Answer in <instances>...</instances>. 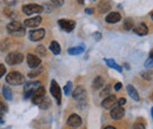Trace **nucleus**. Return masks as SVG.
<instances>
[{
    "label": "nucleus",
    "instance_id": "1",
    "mask_svg": "<svg viewBox=\"0 0 153 129\" xmlns=\"http://www.w3.org/2000/svg\"><path fill=\"white\" fill-rule=\"evenodd\" d=\"M7 32L12 35H16V37H24L25 35V28L22 26V24L19 21H12L10 22L7 26Z\"/></svg>",
    "mask_w": 153,
    "mask_h": 129
},
{
    "label": "nucleus",
    "instance_id": "2",
    "mask_svg": "<svg viewBox=\"0 0 153 129\" xmlns=\"http://www.w3.org/2000/svg\"><path fill=\"white\" fill-rule=\"evenodd\" d=\"M6 82L12 86H19L25 82V77L19 72H11L6 75Z\"/></svg>",
    "mask_w": 153,
    "mask_h": 129
},
{
    "label": "nucleus",
    "instance_id": "3",
    "mask_svg": "<svg viewBox=\"0 0 153 129\" xmlns=\"http://www.w3.org/2000/svg\"><path fill=\"white\" fill-rule=\"evenodd\" d=\"M21 10L26 15H32V14L41 13L44 11V7L38 4H27V5H24L21 7Z\"/></svg>",
    "mask_w": 153,
    "mask_h": 129
},
{
    "label": "nucleus",
    "instance_id": "4",
    "mask_svg": "<svg viewBox=\"0 0 153 129\" xmlns=\"http://www.w3.org/2000/svg\"><path fill=\"white\" fill-rule=\"evenodd\" d=\"M39 87H41V82H40V81H31V82H27V83L24 86L25 97H31L32 94L36 92Z\"/></svg>",
    "mask_w": 153,
    "mask_h": 129
},
{
    "label": "nucleus",
    "instance_id": "5",
    "mask_svg": "<svg viewBox=\"0 0 153 129\" xmlns=\"http://www.w3.org/2000/svg\"><path fill=\"white\" fill-rule=\"evenodd\" d=\"M24 60V55L19 52H12L6 56V63L10 66H14V65H19Z\"/></svg>",
    "mask_w": 153,
    "mask_h": 129
},
{
    "label": "nucleus",
    "instance_id": "6",
    "mask_svg": "<svg viewBox=\"0 0 153 129\" xmlns=\"http://www.w3.org/2000/svg\"><path fill=\"white\" fill-rule=\"evenodd\" d=\"M50 92L52 94V96L57 100L58 105H61V89L59 87L56 80H52L51 82V87H50Z\"/></svg>",
    "mask_w": 153,
    "mask_h": 129
},
{
    "label": "nucleus",
    "instance_id": "7",
    "mask_svg": "<svg viewBox=\"0 0 153 129\" xmlns=\"http://www.w3.org/2000/svg\"><path fill=\"white\" fill-rule=\"evenodd\" d=\"M58 24H59L60 28L62 31H65V32H72L74 29V27H76V21L68 20V19H60L58 21Z\"/></svg>",
    "mask_w": 153,
    "mask_h": 129
},
{
    "label": "nucleus",
    "instance_id": "8",
    "mask_svg": "<svg viewBox=\"0 0 153 129\" xmlns=\"http://www.w3.org/2000/svg\"><path fill=\"white\" fill-rule=\"evenodd\" d=\"M45 88L41 86V87H39L38 89L36 91V92L32 94V96H31V99H32V102L34 103V105H37L39 106L41 102H42V100L45 99Z\"/></svg>",
    "mask_w": 153,
    "mask_h": 129
},
{
    "label": "nucleus",
    "instance_id": "9",
    "mask_svg": "<svg viewBox=\"0 0 153 129\" xmlns=\"http://www.w3.org/2000/svg\"><path fill=\"white\" fill-rule=\"evenodd\" d=\"M72 96H73V99H74L76 101L82 103V102L86 100V91H85V88L81 87V86L76 87V89L72 93Z\"/></svg>",
    "mask_w": 153,
    "mask_h": 129
},
{
    "label": "nucleus",
    "instance_id": "10",
    "mask_svg": "<svg viewBox=\"0 0 153 129\" xmlns=\"http://www.w3.org/2000/svg\"><path fill=\"white\" fill-rule=\"evenodd\" d=\"M117 105H118V100H117V97H115L114 95H108V96L105 97V99L102 100V102H101V106H102V108H105V109H112Z\"/></svg>",
    "mask_w": 153,
    "mask_h": 129
},
{
    "label": "nucleus",
    "instance_id": "11",
    "mask_svg": "<svg viewBox=\"0 0 153 129\" xmlns=\"http://www.w3.org/2000/svg\"><path fill=\"white\" fill-rule=\"evenodd\" d=\"M45 29L44 28H38V29H33L30 32L28 37H30V40L31 41H40L45 38Z\"/></svg>",
    "mask_w": 153,
    "mask_h": 129
},
{
    "label": "nucleus",
    "instance_id": "12",
    "mask_svg": "<svg viewBox=\"0 0 153 129\" xmlns=\"http://www.w3.org/2000/svg\"><path fill=\"white\" fill-rule=\"evenodd\" d=\"M41 65V59L34 54H27V66L31 68H38Z\"/></svg>",
    "mask_w": 153,
    "mask_h": 129
},
{
    "label": "nucleus",
    "instance_id": "13",
    "mask_svg": "<svg viewBox=\"0 0 153 129\" xmlns=\"http://www.w3.org/2000/svg\"><path fill=\"white\" fill-rule=\"evenodd\" d=\"M67 125H68L70 127H72V128H78V127H80V126L82 125V120H81V117H80L79 115L72 114V115L67 119Z\"/></svg>",
    "mask_w": 153,
    "mask_h": 129
},
{
    "label": "nucleus",
    "instance_id": "14",
    "mask_svg": "<svg viewBox=\"0 0 153 129\" xmlns=\"http://www.w3.org/2000/svg\"><path fill=\"white\" fill-rule=\"evenodd\" d=\"M111 117L113 120H120L123 119V116L125 115V109L123 108V106H118V107H113L111 109V113H110Z\"/></svg>",
    "mask_w": 153,
    "mask_h": 129
},
{
    "label": "nucleus",
    "instance_id": "15",
    "mask_svg": "<svg viewBox=\"0 0 153 129\" xmlns=\"http://www.w3.org/2000/svg\"><path fill=\"white\" fill-rule=\"evenodd\" d=\"M41 21H42L41 17H33V18L26 19L24 25L26 27H28V28H34V27H38L39 25L41 24Z\"/></svg>",
    "mask_w": 153,
    "mask_h": 129
},
{
    "label": "nucleus",
    "instance_id": "16",
    "mask_svg": "<svg viewBox=\"0 0 153 129\" xmlns=\"http://www.w3.org/2000/svg\"><path fill=\"white\" fill-rule=\"evenodd\" d=\"M133 31L134 33H137L138 35H146L147 33H149V28H147V26L145 25V24H138L137 26H134L133 27Z\"/></svg>",
    "mask_w": 153,
    "mask_h": 129
},
{
    "label": "nucleus",
    "instance_id": "17",
    "mask_svg": "<svg viewBox=\"0 0 153 129\" xmlns=\"http://www.w3.org/2000/svg\"><path fill=\"white\" fill-rule=\"evenodd\" d=\"M98 10H99V13H106L111 10V2L108 0H101L99 4H98Z\"/></svg>",
    "mask_w": 153,
    "mask_h": 129
},
{
    "label": "nucleus",
    "instance_id": "18",
    "mask_svg": "<svg viewBox=\"0 0 153 129\" xmlns=\"http://www.w3.org/2000/svg\"><path fill=\"white\" fill-rule=\"evenodd\" d=\"M120 19H121V15L118 13V12H112V13H110L107 17H106V22H108V24H117V22H119L120 21Z\"/></svg>",
    "mask_w": 153,
    "mask_h": 129
},
{
    "label": "nucleus",
    "instance_id": "19",
    "mask_svg": "<svg viewBox=\"0 0 153 129\" xmlns=\"http://www.w3.org/2000/svg\"><path fill=\"white\" fill-rule=\"evenodd\" d=\"M126 91H127V94L131 96L132 100H134V101H139V100H140L139 94H138V91L134 88L132 85H128V86L126 87Z\"/></svg>",
    "mask_w": 153,
    "mask_h": 129
},
{
    "label": "nucleus",
    "instance_id": "20",
    "mask_svg": "<svg viewBox=\"0 0 153 129\" xmlns=\"http://www.w3.org/2000/svg\"><path fill=\"white\" fill-rule=\"evenodd\" d=\"M104 83H105L104 77L97 76L96 79L93 80V82H92V88H93V89H100V88L104 87Z\"/></svg>",
    "mask_w": 153,
    "mask_h": 129
},
{
    "label": "nucleus",
    "instance_id": "21",
    "mask_svg": "<svg viewBox=\"0 0 153 129\" xmlns=\"http://www.w3.org/2000/svg\"><path fill=\"white\" fill-rule=\"evenodd\" d=\"M50 49H51V52H52L54 55H59L60 52H61V47H60L59 42H57V41H52V42H51Z\"/></svg>",
    "mask_w": 153,
    "mask_h": 129
},
{
    "label": "nucleus",
    "instance_id": "22",
    "mask_svg": "<svg viewBox=\"0 0 153 129\" xmlns=\"http://www.w3.org/2000/svg\"><path fill=\"white\" fill-rule=\"evenodd\" d=\"M105 62H106V65H107L108 67L114 68L115 71H118V72H123V67H121V66H119L114 60H112V59H106V60H105Z\"/></svg>",
    "mask_w": 153,
    "mask_h": 129
},
{
    "label": "nucleus",
    "instance_id": "23",
    "mask_svg": "<svg viewBox=\"0 0 153 129\" xmlns=\"http://www.w3.org/2000/svg\"><path fill=\"white\" fill-rule=\"evenodd\" d=\"M2 96L5 97V100L7 101H11L13 99V95H12V91L10 89L8 86H4L2 87Z\"/></svg>",
    "mask_w": 153,
    "mask_h": 129
},
{
    "label": "nucleus",
    "instance_id": "24",
    "mask_svg": "<svg viewBox=\"0 0 153 129\" xmlns=\"http://www.w3.org/2000/svg\"><path fill=\"white\" fill-rule=\"evenodd\" d=\"M84 51H85V48L82 46H79V47H72V48H70L67 51V53L70 55H78V54H81Z\"/></svg>",
    "mask_w": 153,
    "mask_h": 129
},
{
    "label": "nucleus",
    "instance_id": "25",
    "mask_svg": "<svg viewBox=\"0 0 153 129\" xmlns=\"http://www.w3.org/2000/svg\"><path fill=\"white\" fill-rule=\"evenodd\" d=\"M133 27H134L133 20L130 18L125 19V21H124V28L127 29V31H131V29H133Z\"/></svg>",
    "mask_w": 153,
    "mask_h": 129
},
{
    "label": "nucleus",
    "instance_id": "26",
    "mask_svg": "<svg viewBox=\"0 0 153 129\" xmlns=\"http://www.w3.org/2000/svg\"><path fill=\"white\" fill-rule=\"evenodd\" d=\"M36 52L38 53V56H47V49L42 45H40L36 48Z\"/></svg>",
    "mask_w": 153,
    "mask_h": 129
},
{
    "label": "nucleus",
    "instance_id": "27",
    "mask_svg": "<svg viewBox=\"0 0 153 129\" xmlns=\"http://www.w3.org/2000/svg\"><path fill=\"white\" fill-rule=\"evenodd\" d=\"M72 88H73V83H72L71 81H68V82L66 83V86L64 87V93H65V95H70V94L72 93Z\"/></svg>",
    "mask_w": 153,
    "mask_h": 129
},
{
    "label": "nucleus",
    "instance_id": "28",
    "mask_svg": "<svg viewBox=\"0 0 153 129\" xmlns=\"http://www.w3.org/2000/svg\"><path fill=\"white\" fill-rule=\"evenodd\" d=\"M50 106H51V102H50V100H47V99H44L42 102L39 105V107H40L41 109H46V108H48Z\"/></svg>",
    "mask_w": 153,
    "mask_h": 129
},
{
    "label": "nucleus",
    "instance_id": "29",
    "mask_svg": "<svg viewBox=\"0 0 153 129\" xmlns=\"http://www.w3.org/2000/svg\"><path fill=\"white\" fill-rule=\"evenodd\" d=\"M110 94H111V86H110V85H108V86H106V87L102 89V92L100 93V95H101L102 97H104V96H105V97H107Z\"/></svg>",
    "mask_w": 153,
    "mask_h": 129
},
{
    "label": "nucleus",
    "instance_id": "30",
    "mask_svg": "<svg viewBox=\"0 0 153 129\" xmlns=\"http://www.w3.org/2000/svg\"><path fill=\"white\" fill-rule=\"evenodd\" d=\"M145 66H146V67H153V51L150 53V57H149V60L145 62Z\"/></svg>",
    "mask_w": 153,
    "mask_h": 129
},
{
    "label": "nucleus",
    "instance_id": "31",
    "mask_svg": "<svg viewBox=\"0 0 153 129\" xmlns=\"http://www.w3.org/2000/svg\"><path fill=\"white\" fill-rule=\"evenodd\" d=\"M7 105L4 103V102H0V115H4L6 111H7Z\"/></svg>",
    "mask_w": 153,
    "mask_h": 129
},
{
    "label": "nucleus",
    "instance_id": "32",
    "mask_svg": "<svg viewBox=\"0 0 153 129\" xmlns=\"http://www.w3.org/2000/svg\"><path fill=\"white\" fill-rule=\"evenodd\" d=\"M5 74H6V67H5L4 65H1V63H0V79H1Z\"/></svg>",
    "mask_w": 153,
    "mask_h": 129
},
{
    "label": "nucleus",
    "instance_id": "33",
    "mask_svg": "<svg viewBox=\"0 0 153 129\" xmlns=\"http://www.w3.org/2000/svg\"><path fill=\"white\" fill-rule=\"evenodd\" d=\"M64 1L65 0H51V2L53 5H56V6H62L64 5Z\"/></svg>",
    "mask_w": 153,
    "mask_h": 129
},
{
    "label": "nucleus",
    "instance_id": "34",
    "mask_svg": "<svg viewBox=\"0 0 153 129\" xmlns=\"http://www.w3.org/2000/svg\"><path fill=\"white\" fill-rule=\"evenodd\" d=\"M132 129H145V126H144L143 123L137 122V123H134V126L132 127Z\"/></svg>",
    "mask_w": 153,
    "mask_h": 129
},
{
    "label": "nucleus",
    "instance_id": "35",
    "mask_svg": "<svg viewBox=\"0 0 153 129\" xmlns=\"http://www.w3.org/2000/svg\"><path fill=\"white\" fill-rule=\"evenodd\" d=\"M125 103H126V99H125V97H120V99L118 100V105H119V106H124Z\"/></svg>",
    "mask_w": 153,
    "mask_h": 129
},
{
    "label": "nucleus",
    "instance_id": "36",
    "mask_svg": "<svg viewBox=\"0 0 153 129\" xmlns=\"http://www.w3.org/2000/svg\"><path fill=\"white\" fill-rule=\"evenodd\" d=\"M40 72H41V71H38V72H37V71H36V72H31V73L28 74V76H30V77H34V76H38L39 74H40Z\"/></svg>",
    "mask_w": 153,
    "mask_h": 129
},
{
    "label": "nucleus",
    "instance_id": "37",
    "mask_svg": "<svg viewBox=\"0 0 153 129\" xmlns=\"http://www.w3.org/2000/svg\"><path fill=\"white\" fill-rule=\"evenodd\" d=\"M121 86H123V85H121L120 82H118V83H115V86H114V91H115V92H118V91H119V89L121 88Z\"/></svg>",
    "mask_w": 153,
    "mask_h": 129
},
{
    "label": "nucleus",
    "instance_id": "38",
    "mask_svg": "<svg viewBox=\"0 0 153 129\" xmlns=\"http://www.w3.org/2000/svg\"><path fill=\"white\" fill-rule=\"evenodd\" d=\"M93 37H96L97 40H100V37H101V34H100V33H94V34H93Z\"/></svg>",
    "mask_w": 153,
    "mask_h": 129
},
{
    "label": "nucleus",
    "instance_id": "39",
    "mask_svg": "<svg viewBox=\"0 0 153 129\" xmlns=\"http://www.w3.org/2000/svg\"><path fill=\"white\" fill-rule=\"evenodd\" d=\"M86 13H88V14H91V13H92V11H91V8H87V10H86Z\"/></svg>",
    "mask_w": 153,
    "mask_h": 129
},
{
    "label": "nucleus",
    "instance_id": "40",
    "mask_svg": "<svg viewBox=\"0 0 153 129\" xmlns=\"http://www.w3.org/2000/svg\"><path fill=\"white\" fill-rule=\"evenodd\" d=\"M0 123H4V119H2V115H0Z\"/></svg>",
    "mask_w": 153,
    "mask_h": 129
},
{
    "label": "nucleus",
    "instance_id": "41",
    "mask_svg": "<svg viewBox=\"0 0 153 129\" xmlns=\"http://www.w3.org/2000/svg\"><path fill=\"white\" fill-rule=\"evenodd\" d=\"M104 129H115L114 127H112V126H108V127H106V128H104Z\"/></svg>",
    "mask_w": 153,
    "mask_h": 129
},
{
    "label": "nucleus",
    "instance_id": "42",
    "mask_svg": "<svg viewBox=\"0 0 153 129\" xmlns=\"http://www.w3.org/2000/svg\"><path fill=\"white\" fill-rule=\"evenodd\" d=\"M84 1H85V0H78L79 4H84Z\"/></svg>",
    "mask_w": 153,
    "mask_h": 129
},
{
    "label": "nucleus",
    "instance_id": "43",
    "mask_svg": "<svg viewBox=\"0 0 153 129\" xmlns=\"http://www.w3.org/2000/svg\"><path fill=\"white\" fill-rule=\"evenodd\" d=\"M151 113H152V117H153V107H152V111H151Z\"/></svg>",
    "mask_w": 153,
    "mask_h": 129
},
{
    "label": "nucleus",
    "instance_id": "44",
    "mask_svg": "<svg viewBox=\"0 0 153 129\" xmlns=\"http://www.w3.org/2000/svg\"><path fill=\"white\" fill-rule=\"evenodd\" d=\"M152 20H153V14H152Z\"/></svg>",
    "mask_w": 153,
    "mask_h": 129
},
{
    "label": "nucleus",
    "instance_id": "45",
    "mask_svg": "<svg viewBox=\"0 0 153 129\" xmlns=\"http://www.w3.org/2000/svg\"><path fill=\"white\" fill-rule=\"evenodd\" d=\"M74 129H76V128H74Z\"/></svg>",
    "mask_w": 153,
    "mask_h": 129
}]
</instances>
